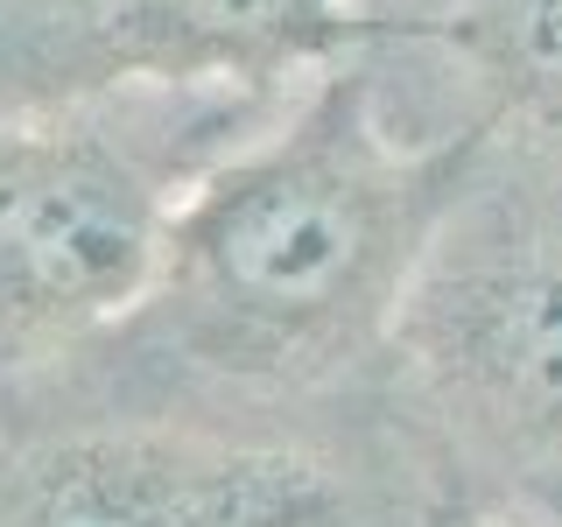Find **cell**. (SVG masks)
Here are the masks:
<instances>
[{"mask_svg": "<svg viewBox=\"0 0 562 527\" xmlns=\"http://www.w3.org/2000/svg\"><path fill=\"white\" fill-rule=\"evenodd\" d=\"M190 176L113 105L0 113V351L140 316Z\"/></svg>", "mask_w": 562, "mask_h": 527, "instance_id": "3957f363", "label": "cell"}, {"mask_svg": "<svg viewBox=\"0 0 562 527\" xmlns=\"http://www.w3.org/2000/svg\"><path fill=\"white\" fill-rule=\"evenodd\" d=\"M324 457L183 429H92L0 479V527H345Z\"/></svg>", "mask_w": 562, "mask_h": 527, "instance_id": "5b68a950", "label": "cell"}, {"mask_svg": "<svg viewBox=\"0 0 562 527\" xmlns=\"http://www.w3.org/2000/svg\"><path fill=\"white\" fill-rule=\"evenodd\" d=\"M359 0H0V113H70L127 92H268L345 64Z\"/></svg>", "mask_w": 562, "mask_h": 527, "instance_id": "277c9868", "label": "cell"}, {"mask_svg": "<svg viewBox=\"0 0 562 527\" xmlns=\"http://www.w3.org/2000/svg\"><path fill=\"white\" fill-rule=\"evenodd\" d=\"M485 127L401 141L359 64H324L274 134L190 176L140 324L183 366L310 386L394 345Z\"/></svg>", "mask_w": 562, "mask_h": 527, "instance_id": "6da1fadb", "label": "cell"}, {"mask_svg": "<svg viewBox=\"0 0 562 527\" xmlns=\"http://www.w3.org/2000/svg\"><path fill=\"white\" fill-rule=\"evenodd\" d=\"M499 527H535V520H499Z\"/></svg>", "mask_w": 562, "mask_h": 527, "instance_id": "52a82bcc", "label": "cell"}, {"mask_svg": "<svg viewBox=\"0 0 562 527\" xmlns=\"http://www.w3.org/2000/svg\"><path fill=\"white\" fill-rule=\"evenodd\" d=\"M436 43L485 99L479 127L562 155V0H450Z\"/></svg>", "mask_w": 562, "mask_h": 527, "instance_id": "8992f818", "label": "cell"}, {"mask_svg": "<svg viewBox=\"0 0 562 527\" xmlns=\"http://www.w3.org/2000/svg\"><path fill=\"white\" fill-rule=\"evenodd\" d=\"M394 351L443 429L520 479L562 471V155L485 148L422 260Z\"/></svg>", "mask_w": 562, "mask_h": 527, "instance_id": "7a4b0ae2", "label": "cell"}]
</instances>
